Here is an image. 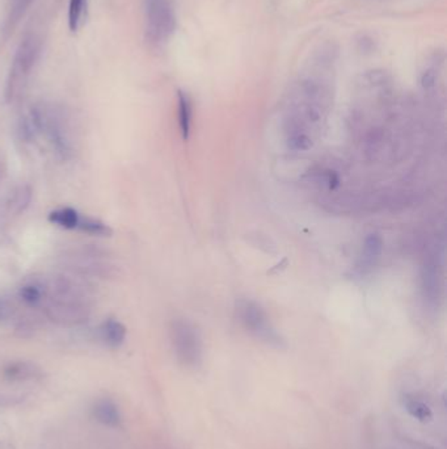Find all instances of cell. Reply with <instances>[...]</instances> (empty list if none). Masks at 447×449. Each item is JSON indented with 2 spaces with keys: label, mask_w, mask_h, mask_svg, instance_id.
<instances>
[{
  "label": "cell",
  "mask_w": 447,
  "mask_h": 449,
  "mask_svg": "<svg viewBox=\"0 0 447 449\" xmlns=\"http://www.w3.org/2000/svg\"><path fill=\"white\" fill-rule=\"evenodd\" d=\"M22 136L25 140L42 134L58 156L67 159L74 152L70 122L65 111L53 103H38L22 121Z\"/></svg>",
  "instance_id": "2"
},
{
  "label": "cell",
  "mask_w": 447,
  "mask_h": 449,
  "mask_svg": "<svg viewBox=\"0 0 447 449\" xmlns=\"http://www.w3.org/2000/svg\"><path fill=\"white\" fill-rule=\"evenodd\" d=\"M146 31L150 41L165 44L176 28V17L169 0H144Z\"/></svg>",
  "instance_id": "5"
},
{
  "label": "cell",
  "mask_w": 447,
  "mask_h": 449,
  "mask_svg": "<svg viewBox=\"0 0 447 449\" xmlns=\"http://www.w3.org/2000/svg\"><path fill=\"white\" fill-rule=\"evenodd\" d=\"M31 3H32V0H13L11 15L8 17L10 25L13 26L15 24L22 19V16H24V13L28 10V7L31 6Z\"/></svg>",
  "instance_id": "18"
},
{
  "label": "cell",
  "mask_w": 447,
  "mask_h": 449,
  "mask_svg": "<svg viewBox=\"0 0 447 449\" xmlns=\"http://www.w3.org/2000/svg\"><path fill=\"white\" fill-rule=\"evenodd\" d=\"M92 414L97 422L108 427H118L122 421L117 405L108 398H103L96 402L92 409Z\"/></svg>",
  "instance_id": "9"
},
{
  "label": "cell",
  "mask_w": 447,
  "mask_h": 449,
  "mask_svg": "<svg viewBox=\"0 0 447 449\" xmlns=\"http://www.w3.org/2000/svg\"><path fill=\"white\" fill-rule=\"evenodd\" d=\"M1 172H3V168H1V163H0V177H1Z\"/></svg>",
  "instance_id": "19"
},
{
  "label": "cell",
  "mask_w": 447,
  "mask_h": 449,
  "mask_svg": "<svg viewBox=\"0 0 447 449\" xmlns=\"http://www.w3.org/2000/svg\"><path fill=\"white\" fill-rule=\"evenodd\" d=\"M19 297L26 307H42L45 300V288L41 279H33L23 284L19 291Z\"/></svg>",
  "instance_id": "11"
},
{
  "label": "cell",
  "mask_w": 447,
  "mask_h": 449,
  "mask_svg": "<svg viewBox=\"0 0 447 449\" xmlns=\"http://www.w3.org/2000/svg\"><path fill=\"white\" fill-rule=\"evenodd\" d=\"M85 11H87V0H70L69 28L71 32H76L82 26Z\"/></svg>",
  "instance_id": "17"
},
{
  "label": "cell",
  "mask_w": 447,
  "mask_h": 449,
  "mask_svg": "<svg viewBox=\"0 0 447 449\" xmlns=\"http://www.w3.org/2000/svg\"><path fill=\"white\" fill-rule=\"evenodd\" d=\"M41 51V45L38 38L33 35L24 37L23 41L17 47L16 56L13 59L10 81L7 85V99L12 100L15 95L17 94L22 83L26 79V76L31 74L32 69L35 67Z\"/></svg>",
  "instance_id": "6"
},
{
  "label": "cell",
  "mask_w": 447,
  "mask_h": 449,
  "mask_svg": "<svg viewBox=\"0 0 447 449\" xmlns=\"http://www.w3.org/2000/svg\"><path fill=\"white\" fill-rule=\"evenodd\" d=\"M171 343L177 360L187 368H199L203 360V344L200 331L187 319L171 323Z\"/></svg>",
  "instance_id": "3"
},
{
  "label": "cell",
  "mask_w": 447,
  "mask_h": 449,
  "mask_svg": "<svg viewBox=\"0 0 447 449\" xmlns=\"http://www.w3.org/2000/svg\"><path fill=\"white\" fill-rule=\"evenodd\" d=\"M45 314L51 322L74 327L85 323L91 316L90 298L79 284L65 276L44 279Z\"/></svg>",
  "instance_id": "1"
},
{
  "label": "cell",
  "mask_w": 447,
  "mask_h": 449,
  "mask_svg": "<svg viewBox=\"0 0 447 449\" xmlns=\"http://www.w3.org/2000/svg\"><path fill=\"white\" fill-rule=\"evenodd\" d=\"M99 338L108 347L118 348L126 339V327L117 319H106L99 327Z\"/></svg>",
  "instance_id": "8"
},
{
  "label": "cell",
  "mask_w": 447,
  "mask_h": 449,
  "mask_svg": "<svg viewBox=\"0 0 447 449\" xmlns=\"http://www.w3.org/2000/svg\"><path fill=\"white\" fill-rule=\"evenodd\" d=\"M382 250H383V240L380 236L378 234H370L366 236L361 258L357 263V271L361 273H367L370 271L380 258Z\"/></svg>",
  "instance_id": "7"
},
{
  "label": "cell",
  "mask_w": 447,
  "mask_h": 449,
  "mask_svg": "<svg viewBox=\"0 0 447 449\" xmlns=\"http://www.w3.org/2000/svg\"><path fill=\"white\" fill-rule=\"evenodd\" d=\"M178 125L183 138L187 141L190 136L192 126V103L188 95L178 91Z\"/></svg>",
  "instance_id": "14"
},
{
  "label": "cell",
  "mask_w": 447,
  "mask_h": 449,
  "mask_svg": "<svg viewBox=\"0 0 447 449\" xmlns=\"http://www.w3.org/2000/svg\"><path fill=\"white\" fill-rule=\"evenodd\" d=\"M3 375L8 381H29L40 377L41 369L29 361H15L4 368Z\"/></svg>",
  "instance_id": "10"
},
{
  "label": "cell",
  "mask_w": 447,
  "mask_h": 449,
  "mask_svg": "<svg viewBox=\"0 0 447 449\" xmlns=\"http://www.w3.org/2000/svg\"><path fill=\"white\" fill-rule=\"evenodd\" d=\"M81 213L76 209L70 208V206H63L54 209L53 212L49 213V221L58 227L66 229V230H76L79 220H81Z\"/></svg>",
  "instance_id": "13"
},
{
  "label": "cell",
  "mask_w": 447,
  "mask_h": 449,
  "mask_svg": "<svg viewBox=\"0 0 447 449\" xmlns=\"http://www.w3.org/2000/svg\"><path fill=\"white\" fill-rule=\"evenodd\" d=\"M76 230L90 236H103V238H108L113 234V230L108 224L90 215H81Z\"/></svg>",
  "instance_id": "15"
},
{
  "label": "cell",
  "mask_w": 447,
  "mask_h": 449,
  "mask_svg": "<svg viewBox=\"0 0 447 449\" xmlns=\"http://www.w3.org/2000/svg\"><path fill=\"white\" fill-rule=\"evenodd\" d=\"M401 402H403V406L407 410V413L410 414L414 419H417L419 422L426 423L433 419V411H432L430 406L412 394H404Z\"/></svg>",
  "instance_id": "12"
},
{
  "label": "cell",
  "mask_w": 447,
  "mask_h": 449,
  "mask_svg": "<svg viewBox=\"0 0 447 449\" xmlns=\"http://www.w3.org/2000/svg\"><path fill=\"white\" fill-rule=\"evenodd\" d=\"M236 314L243 327L261 342L274 348H283L286 345L281 334L273 327L267 313L259 304L251 300H240L236 304Z\"/></svg>",
  "instance_id": "4"
},
{
  "label": "cell",
  "mask_w": 447,
  "mask_h": 449,
  "mask_svg": "<svg viewBox=\"0 0 447 449\" xmlns=\"http://www.w3.org/2000/svg\"><path fill=\"white\" fill-rule=\"evenodd\" d=\"M32 200V190L28 186H22L13 192L11 199L8 201V211L13 214H20L24 212L29 202Z\"/></svg>",
  "instance_id": "16"
}]
</instances>
